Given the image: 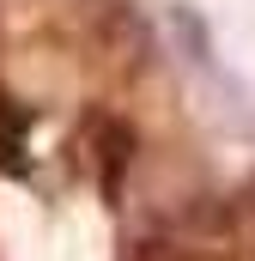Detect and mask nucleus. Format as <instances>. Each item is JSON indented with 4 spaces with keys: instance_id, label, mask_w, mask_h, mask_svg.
<instances>
[{
    "instance_id": "f03ea898",
    "label": "nucleus",
    "mask_w": 255,
    "mask_h": 261,
    "mask_svg": "<svg viewBox=\"0 0 255 261\" xmlns=\"http://www.w3.org/2000/svg\"><path fill=\"white\" fill-rule=\"evenodd\" d=\"M170 24H176V37H183V49H189L200 67H213V31L200 24V12H189V6H170Z\"/></svg>"
},
{
    "instance_id": "f257e3e1",
    "label": "nucleus",
    "mask_w": 255,
    "mask_h": 261,
    "mask_svg": "<svg viewBox=\"0 0 255 261\" xmlns=\"http://www.w3.org/2000/svg\"><path fill=\"white\" fill-rule=\"evenodd\" d=\"M31 122H37V116H31L18 97L0 91V170H6V176H24V170H31V164H24V152H31Z\"/></svg>"
}]
</instances>
